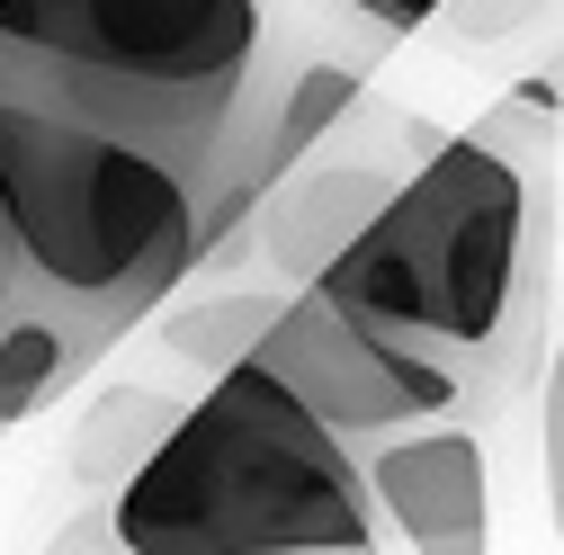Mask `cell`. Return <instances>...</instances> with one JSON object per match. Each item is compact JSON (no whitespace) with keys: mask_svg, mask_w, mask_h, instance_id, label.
I'll return each instance as SVG.
<instances>
[{"mask_svg":"<svg viewBox=\"0 0 564 555\" xmlns=\"http://www.w3.org/2000/svg\"><path fill=\"white\" fill-rule=\"evenodd\" d=\"M555 171H564V99L520 81L466 134L421 153L305 287L475 377L484 359L520 350L529 305L546 287Z\"/></svg>","mask_w":564,"mask_h":555,"instance_id":"6da1fadb","label":"cell"},{"mask_svg":"<svg viewBox=\"0 0 564 555\" xmlns=\"http://www.w3.org/2000/svg\"><path fill=\"white\" fill-rule=\"evenodd\" d=\"M288 81L269 0H0V90L144 134L206 188L216 233L251 206Z\"/></svg>","mask_w":564,"mask_h":555,"instance_id":"7a4b0ae2","label":"cell"},{"mask_svg":"<svg viewBox=\"0 0 564 555\" xmlns=\"http://www.w3.org/2000/svg\"><path fill=\"white\" fill-rule=\"evenodd\" d=\"M216 251L206 188L144 134L36 90H0V287L90 350L162 314Z\"/></svg>","mask_w":564,"mask_h":555,"instance_id":"3957f363","label":"cell"},{"mask_svg":"<svg viewBox=\"0 0 564 555\" xmlns=\"http://www.w3.org/2000/svg\"><path fill=\"white\" fill-rule=\"evenodd\" d=\"M108 520L134 555H368L394 537L359 439L260 359H225L216 385L171 412Z\"/></svg>","mask_w":564,"mask_h":555,"instance_id":"277c9868","label":"cell"},{"mask_svg":"<svg viewBox=\"0 0 564 555\" xmlns=\"http://www.w3.org/2000/svg\"><path fill=\"white\" fill-rule=\"evenodd\" d=\"M242 359H260L269 377H288L323 422L340 439H359V448H377V439H394L412 422H440V412H457L466 385H475L457 359L421 350V340H403V331H386L368 314H349L323 287L278 305Z\"/></svg>","mask_w":564,"mask_h":555,"instance_id":"5b68a950","label":"cell"},{"mask_svg":"<svg viewBox=\"0 0 564 555\" xmlns=\"http://www.w3.org/2000/svg\"><path fill=\"white\" fill-rule=\"evenodd\" d=\"M368 475H377L386 529H394L403 546H431V555L492 546L484 439L440 431V422H412V431H394V439H377V448H368Z\"/></svg>","mask_w":564,"mask_h":555,"instance_id":"8992f818","label":"cell"},{"mask_svg":"<svg viewBox=\"0 0 564 555\" xmlns=\"http://www.w3.org/2000/svg\"><path fill=\"white\" fill-rule=\"evenodd\" d=\"M90 359H99V350H90L82 331H63L54 314L10 305V314H0V431H10V422H36V412L73 385Z\"/></svg>","mask_w":564,"mask_h":555,"instance_id":"52a82bcc","label":"cell"},{"mask_svg":"<svg viewBox=\"0 0 564 555\" xmlns=\"http://www.w3.org/2000/svg\"><path fill=\"white\" fill-rule=\"evenodd\" d=\"M349 99H359V63H305V73L278 90V117H269L260 162H251V197H260L269 179H288V171L323 144V126L349 117Z\"/></svg>","mask_w":564,"mask_h":555,"instance_id":"ba28073f","label":"cell"},{"mask_svg":"<svg viewBox=\"0 0 564 555\" xmlns=\"http://www.w3.org/2000/svg\"><path fill=\"white\" fill-rule=\"evenodd\" d=\"M564 0H457L448 10V36L457 45H502V36H520V28H538V19H555Z\"/></svg>","mask_w":564,"mask_h":555,"instance_id":"9c48e42d","label":"cell"},{"mask_svg":"<svg viewBox=\"0 0 564 555\" xmlns=\"http://www.w3.org/2000/svg\"><path fill=\"white\" fill-rule=\"evenodd\" d=\"M349 19H368L377 36H431V28H448V10L457 0H340Z\"/></svg>","mask_w":564,"mask_h":555,"instance_id":"30bf717a","label":"cell"},{"mask_svg":"<svg viewBox=\"0 0 564 555\" xmlns=\"http://www.w3.org/2000/svg\"><path fill=\"white\" fill-rule=\"evenodd\" d=\"M546 502H555V520H564V350H555V368H546Z\"/></svg>","mask_w":564,"mask_h":555,"instance_id":"8fae6325","label":"cell"},{"mask_svg":"<svg viewBox=\"0 0 564 555\" xmlns=\"http://www.w3.org/2000/svg\"><path fill=\"white\" fill-rule=\"evenodd\" d=\"M538 90H555V99H564V45H555V63L538 73Z\"/></svg>","mask_w":564,"mask_h":555,"instance_id":"7c38bea8","label":"cell"},{"mask_svg":"<svg viewBox=\"0 0 564 555\" xmlns=\"http://www.w3.org/2000/svg\"><path fill=\"white\" fill-rule=\"evenodd\" d=\"M0 314H10V287H0Z\"/></svg>","mask_w":564,"mask_h":555,"instance_id":"4fadbf2b","label":"cell"}]
</instances>
